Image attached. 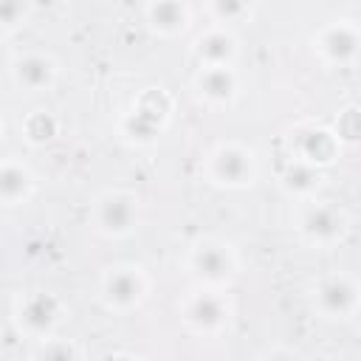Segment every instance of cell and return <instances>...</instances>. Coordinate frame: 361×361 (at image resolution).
Returning <instances> with one entry per match:
<instances>
[{"label":"cell","mask_w":361,"mask_h":361,"mask_svg":"<svg viewBox=\"0 0 361 361\" xmlns=\"http://www.w3.org/2000/svg\"><path fill=\"white\" fill-rule=\"evenodd\" d=\"M23 11V0H0V23H14Z\"/></svg>","instance_id":"d6986e66"},{"label":"cell","mask_w":361,"mask_h":361,"mask_svg":"<svg viewBox=\"0 0 361 361\" xmlns=\"http://www.w3.org/2000/svg\"><path fill=\"white\" fill-rule=\"evenodd\" d=\"M31 135L34 138H51L54 135V118H48V116H34V121H31Z\"/></svg>","instance_id":"e0dca14e"},{"label":"cell","mask_w":361,"mask_h":361,"mask_svg":"<svg viewBox=\"0 0 361 361\" xmlns=\"http://www.w3.org/2000/svg\"><path fill=\"white\" fill-rule=\"evenodd\" d=\"M217 172H220V178L237 183V180L245 178V172H248V161H245L243 152H237V149H226V152H220V158H217Z\"/></svg>","instance_id":"3957f363"},{"label":"cell","mask_w":361,"mask_h":361,"mask_svg":"<svg viewBox=\"0 0 361 361\" xmlns=\"http://www.w3.org/2000/svg\"><path fill=\"white\" fill-rule=\"evenodd\" d=\"M288 183H290L293 189H307V186L313 183V172L305 169V166H293V169L288 172Z\"/></svg>","instance_id":"ac0fdd59"},{"label":"cell","mask_w":361,"mask_h":361,"mask_svg":"<svg viewBox=\"0 0 361 361\" xmlns=\"http://www.w3.org/2000/svg\"><path fill=\"white\" fill-rule=\"evenodd\" d=\"M152 23L161 28H178L183 23V8L175 0H158L152 6Z\"/></svg>","instance_id":"9c48e42d"},{"label":"cell","mask_w":361,"mask_h":361,"mask_svg":"<svg viewBox=\"0 0 361 361\" xmlns=\"http://www.w3.org/2000/svg\"><path fill=\"white\" fill-rule=\"evenodd\" d=\"M48 76H51V68H48V62H45V59L31 56V59L20 62V79H23L28 87H39V85H45V82H48Z\"/></svg>","instance_id":"8fae6325"},{"label":"cell","mask_w":361,"mask_h":361,"mask_svg":"<svg viewBox=\"0 0 361 361\" xmlns=\"http://www.w3.org/2000/svg\"><path fill=\"white\" fill-rule=\"evenodd\" d=\"M107 290H110V296H113L116 302L127 305V302H133V299L138 296V279H135L133 274L121 271V274L110 276V282H107Z\"/></svg>","instance_id":"52a82bcc"},{"label":"cell","mask_w":361,"mask_h":361,"mask_svg":"<svg viewBox=\"0 0 361 361\" xmlns=\"http://www.w3.org/2000/svg\"><path fill=\"white\" fill-rule=\"evenodd\" d=\"M203 90H206L209 96H214V99H226V96L231 93V76H228L226 71L214 68V71H209V73L203 76Z\"/></svg>","instance_id":"5bb4252c"},{"label":"cell","mask_w":361,"mask_h":361,"mask_svg":"<svg viewBox=\"0 0 361 361\" xmlns=\"http://www.w3.org/2000/svg\"><path fill=\"white\" fill-rule=\"evenodd\" d=\"M322 302H324L327 310L341 313V310H347L350 302H353V288H350L347 282H338V279H336V282L324 285V290H322Z\"/></svg>","instance_id":"5b68a950"},{"label":"cell","mask_w":361,"mask_h":361,"mask_svg":"<svg viewBox=\"0 0 361 361\" xmlns=\"http://www.w3.org/2000/svg\"><path fill=\"white\" fill-rule=\"evenodd\" d=\"M130 217H133V209H130V203L121 200V197H113V200H107V203L102 206V223H104L107 228H113V231L127 228Z\"/></svg>","instance_id":"277c9868"},{"label":"cell","mask_w":361,"mask_h":361,"mask_svg":"<svg viewBox=\"0 0 361 361\" xmlns=\"http://www.w3.org/2000/svg\"><path fill=\"white\" fill-rule=\"evenodd\" d=\"M200 54H203L206 59H212V62H220V59H226V56L231 54V42H228V37H223V34H212V37H206V39L200 42Z\"/></svg>","instance_id":"2e32d148"},{"label":"cell","mask_w":361,"mask_h":361,"mask_svg":"<svg viewBox=\"0 0 361 361\" xmlns=\"http://www.w3.org/2000/svg\"><path fill=\"white\" fill-rule=\"evenodd\" d=\"M324 45H327V54H330L333 59H347V56L355 51V37H353V31H347V28H333V31L327 34Z\"/></svg>","instance_id":"ba28073f"},{"label":"cell","mask_w":361,"mask_h":361,"mask_svg":"<svg viewBox=\"0 0 361 361\" xmlns=\"http://www.w3.org/2000/svg\"><path fill=\"white\" fill-rule=\"evenodd\" d=\"M195 262H197L200 274H206V276H212V279H217V276H223V274L228 271V259H226V254H223L220 248H203V251L195 257Z\"/></svg>","instance_id":"8992f818"},{"label":"cell","mask_w":361,"mask_h":361,"mask_svg":"<svg viewBox=\"0 0 361 361\" xmlns=\"http://www.w3.org/2000/svg\"><path fill=\"white\" fill-rule=\"evenodd\" d=\"M302 147H305V152H307L310 158H316V161H327V158L333 155V138H330L327 133H307L305 141H302Z\"/></svg>","instance_id":"7c38bea8"},{"label":"cell","mask_w":361,"mask_h":361,"mask_svg":"<svg viewBox=\"0 0 361 361\" xmlns=\"http://www.w3.org/2000/svg\"><path fill=\"white\" fill-rule=\"evenodd\" d=\"M217 11L226 17H234L243 11V0H217Z\"/></svg>","instance_id":"ffe728a7"},{"label":"cell","mask_w":361,"mask_h":361,"mask_svg":"<svg viewBox=\"0 0 361 361\" xmlns=\"http://www.w3.org/2000/svg\"><path fill=\"white\" fill-rule=\"evenodd\" d=\"M192 316H195V322H197V324H203V327H212V324H217V322H220L223 310H220V305H217L214 299H209V296H200V299L192 305Z\"/></svg>","instance_id":"4fadbf2b"},{"label":"cell","mask_w":361,"mask_h":361,"mask_svg":"<svg viewBox=\"0 0 361 361\" xmlns=\"http://www.w3.org/2000/svg\"><path fill=\"white\" fill-rule=\"evenodd\" d=\"M56 316V302L51 296H34L28 305H25V322L34 327V330H45Z\"/></svg>","instance_id":"7a4b0ae2"},{"label":"cell","mask_w":361,"mask_h":361,"mask_svg":"<svg viewBox=\"0 0 361 361\" xmlns=\"http://www.w3.org/2000/svg\"><path fill=\"white\" fill-rule=\"evenodd\" d=\"M161 116H164V107L152 110V107L144 104L138 113H133V116L127 118V133H130L133 138H138V141H149V138L155 135V127H158Z\"/></svg>","instance_id":"6da1fadb"},{"label":"cell","mask_w":361,"mask_h":361,"mask_svg":"<svg viewBox=\"0 0 361 361\" xmlns=\"http://www.w3.org/2000/svg\"><path fill=\"white\" fill-rule=\"evenodd\" d=\"M307 231L316 237H333L338 231V217L330 209H313L307 214Z\"/></svg>","instance_id":"30bf717a"},{"label":"cell","mask_w":361,"mask_h":361,"mask_svg":"<svg viewBox=\"0 0 361 361\" xmlns=\"http://www.w3.org/2000/svg\"><path fill=\"white\" fill-rule=\"evenodd\" d=\"M23 192H25V175L14 166L0 169V195L3 197H17Z\"/></svg>","instance_id":"9a60e30c"}]
</instances>
